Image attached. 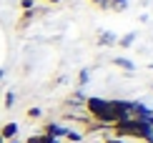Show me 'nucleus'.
<instances>
[{"mask_svg":"<svg viewBox=\"0 0 153 143\" xmlns=\"http://www.w3.org/2000/svg\"><path fill=\"white\" fill-rule=\"evenodd\" d=\"M98 43H100V45H113V43H116V35H113V33H103Z\"/></svg>","mask_w":153,"mask_h":143,"instance_id":"7ed1b4c3","label":"nucleus"},{"mask_svg":"<svg viewBox=\"0 0 153 143\" xmlns=\"http://www.w3.org/2000/svg\"><path fill=\"white\" fill-rule=\"evenodd\" d=\"M0 75H3V70H0Z\"/></svg>","mask_w":153,"mask_h":143,"instance_id":"4468645a","label":"nucleus"},{"mask_svg":"<svg viewBox=\"0 0 153 143\" xmlns=\"http://www.w3.org/2000/svg\"><path fill=\"white\" fill-rule=\"evenodd\" d=\"M48 3H58V0H48Z\"/></svg>","mask_w":153,"mask_h":143,"instance_id":"f8f14e48","label":"nucleus"},{"mask_svg":"<svg viewBox=\"0 0 153 143\" xmlns=\"http://www.w3.org/2000/svg\"><path fill=\"white\" fill-rule=\"evenodd\" d=\"M93 3H98V5H100V0H93Z\"/></svg>","mask_w":153,"mask_h":143,"instance_id":"ddd939ff","label":"nucleus"},{"mask_svg":"<svg viewBox=\"0 0 153 143\" xmlns=\"http://www.w3.org/2000/svg\"><path fill=\"white\" fill-rule=\"evenodd\" d=\"M113 63H116V66H120V68H126V70H133V63L126 60V58H113Z\"/></svg>","mask_w":153,"mask_h":143,"instance_id":"20e7f679","label":"nucleus"},{"mask_svg":"<svg viewBox=\"0 0 153 143\" xmlns=\"http://www.w3.org/2000/svg\"><path fill=\"white\" fill-rule=\"evenodd\" d=\"M65 138H68V141H73V143H78L83 136H80V133H73V131H65Z\"/></svg>","mask_w":153,"mask_h":143,"instance_id":"39448f33","label":"nucleus"},{"mask_svg":"<svg viewBox=\"0 0 153 143\" xmlns=\"http://www.w3.org/2000/svg\"><path fill=\"white\" fill-rule=\"evenodd\" d=\"M28 143H45V136H30Z\"/></svg>","mask_w":153,"mask_h":143,"instance_id":"423d86ee","label":"nucleus"},{"mask_svg":"<svg viewBox=\"0 0 153 143\" xmlns=\"http://www.w3.org/2000/svg\"><path fill=\"white\" fill-rule=\"evenodd\" d=\"M38 115H40V110H38V108H30L28 110V118H38Z\"/></svg>","mask_w":153,"mask_h":143,"instance_id":"0eeeda50","label":"nucleus"},{"mask_svg":"<svg viewBox=\"0 0 153 143\" xmlns=\"http://www.w3.org/2000/svg\"><path fill=\"white\" fill-rule=\"evenodd\" d=\"M131 43H133V35H126L123 40H120V45H131Z\"/></svg>","mask_w":153,"mask_h":143,"instance_id":"6e6552de","label":"nucleus"},{"mask_svg":"<svg viewBox=\"0 0 153 143\" xmlns=\"http://www.w3.org/2000/svg\"><path fill=\"white\" fill-rule=\"evenodd\" d=\"M45 143H58L55 138H50V136H45Z\"/></svg>","mask_w":153,"mask_h":143,"instance_id":"1a4fd4ad","label":"nucleus"},{"mask_svg":"<svg viewBox=\"0 0 153 143\" xmlns=\"http://www.w3.org/2000/svg\"><path fill=\"white\" fill-rule=\"evenodd\" d=\"M0 136H3V141H13L18 136V123H13V121L5 123V126L0 128Z\"/></svg>","mask_w":153,"mask_h":143,"instance_id":"f257e3e1","label":"nucleus"},{"mask_svg":"<svg viewBox=\"0 0 153 143\" xmlns=\"http://www.w3.org/2000/svg\"><path fill=\"white\" fill-rule=\"evenodd\" d=\"M8 143H20V141H15V138H13V141H8Z\"/></svg>","mask_w":153,"mask_h":143,"instance_id":"9b49d317","label":"nucleus"},{"mask_svg":"<svg viewBox=\"0 0 153 143\" xmlns=\"http://www.w3.org/2000/svg\"><path fill=\"white\" fill-rule=\"evenodd\" d=\"M105 143H123V141H118V138H108Z\"/></svg>","mask_w":153,"mask_h":143,"instance_id":"9d476101","label":"nucleus"},{"mask_svg":"<svg viewBox=\"0 0 153 143\" xmlns=\"http://www.w3.org/2000/svg\"><path fill=\"white\" fill-rule=\"evenodd\" d=\"M45 136H50V138H58V136H65V128H60L58 123H48V126H45Z\"/></svg>","mask_w":153,"mask_h":143,"instance_id":"f03ea898","label":"nucleus"}]
</instances>
